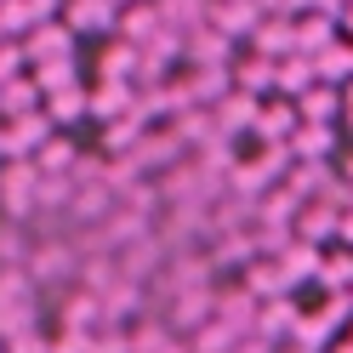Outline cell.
Returning a JSON list of instances; mask_svg holds the SVG:
<instances>
[{
    "mask_svg": "<svg viewBox=\"0 0 353 353\" xmlns=\"http://www.w3.org/2000/svg\"><path fill=\"white\" fill-rule=\"evenodd\" d=\"M336 92H330V85H314V92H307V103H302V114H314V120H330L336 114V103H330Z\"/></svg>",
    "mask_w": 353,
    "mask_h": 353,
    "instance_id": "obj_1",
    "label": "cell"
},
{
    "mask_svg": "<svg viewBox=\"0 0 353 353\" xmlns=\"http://www.w3.org/2000/svg\"><path fill=\"white\" fill-rule=\"evenodd\" d=\"M342 6H353V0H342ZM342 29H347V34H353V12H347V17H342Z\"/></svg>",
    "mask_w": 353,
    "mask_h": 353,
    "instance_id": "obj_2",
    "label": "cell"
}]
</instances>
